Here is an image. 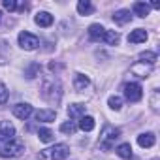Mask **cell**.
Listing matches in <instances>:
<instances>
[{
	"instance_id": "1",
	"label": "cell",
	"mask_w": 160,
	"mask_h": 160,
	"mask_svg": "<svg viewBox=\"0 0 160 160\" xmlns=\"http://www.w3.org/2000/svg\"><path fill=\"white\" fill-rule=\"evenodd\" d=\"M42 98L51 104V106H58L62 100V85L60 79L57 75H47L42 83Z\"/></svg>"
},
{
	"instance_id": "2",
	"label": "cell",
	"mask_w": 160,
	"mask_h": 160,
	"mask_svg": "<svg viewBox=\"0 0 160 160\" xmlns=\"http://www.w3.org/2000/svg\"><path fill=\"white\" fill-rule=\"evenodd\" d=\"M25 151V143L17 138L13 139H0V156L2 158H13L19 156Z\"/></svg>"
},
{
	"instance_id": "3",
	"label": "cell",
	"mask_w": 160,
	"mask_h": 160,
	"mask_svg": "<svg viewBox=\"0 0 160 160\" xmlns=\"http://www.w3.org/2000/svg\"><path fill=\"white\" fill-rule=\"evenodd\" d=\"M68 154H70V147L66 143H55L53 147L40 151L38 158L40 160H64L68 158Z\"/></svg>"
},
{
	"instance_id": "4",
	"label": "cell",
	"mask_w": 160,
	"mask_h": 160,
	"mask_svg": "<svg viewBox=\"0 0 160 160\" xmlns=\"http://www.w3.org/2000/svg\"><path fill=\"white\" fill-rule=\"evenodd\" d=\"M119 138H121V130L111 126V124H106L102 134H100V149L102 151H111Z\"/></svg>"
},
{
	"instance_id": "5",
	"label": "cell",
	"mask_w": 160,
	"mask_h": 160,
	"mask_svg": "<svg viewBox=\"0 0 160 160\" xmlns=\"http://www.w3.org/2000/svg\"><path fill=\"white\" fill-rule=\"evenodd\" d=\"M17 42H19V45H21L25 51H34V49L40 47V38H38L36 34H32V32H27V30H23V32L17 36Z\"/></svg>"
},
{
	"instance_id": "6",
	"label": "cell",
	"mask_w": 160,
	"mask_h": 160,
	"mask_svg": "<svg viewBox=\"0 0 160 160\" xmlns=\"http://www.w3.org/2000/svg\"><path fill=\"white\" fill-rule=\"evenodd\" d=\"M122 94L128 102H139L143 98V89L139 83H126L122 87Z\"/></svg>"
},
{
	"instance_id": "7",
	"label": "cell",
	"mask_w": 160,
	"mask_h": 160,
	"mask_svg": "<svg viewBox=\"0 0 160 160\" xmlns=\"http://www.w3.org/2000/svg\"><path fill=\"white\" fill-rule=\"evenodd\" d=\"M91 87V79H89V75H85V73H73V89L77 91V92H83L85 89H89Z\"/></svg>"
},
{
	"instance_id": "8",
	"label": "cell",
	"mask_w": 160,
	"mask_h": 160,
	"mask_svg": "<svg viewBox=\"0 0 160 160\" xmlns=\"http://www.w3.org/2000/svg\"><path fill=\"white\" fill-rule=\"evenodd\" d=\"M130 72H132L136 77H141V79H145V77H149V75H151V72H152V64L136 62V64L130 68Z\"/></svg>"
},
{
	"instance_id": "9",
	"label": "cell",
	"mask_w": 160,
	"mask_h": 160,
	"mask_svg": "<svg viewBox=\"0 0 160 160\" xmlns=\"http://www.w3.org/2000/svg\"><path fill=\"white\" fill-rule=\"evenodd\" d=\"M34 113V109H32V106L30 104H15L13 106V115L17 117V119H21V121H27L30 115Z\"/></svg>"
},
{
	"instance_id": "10",
	"label": "cell",
	"mask_w": 160,
	"mask_h": 160,
	"mask_svg": "<svg viewBox=\"0 0 160 160\" xmlns=\"http://www.w3.org/2000/svg\"><path fill=\"white\" fill-rule=\"evenodd\" d=\"M10 57H12V45H10V42H6L4 38H0V66L8 64Z\"/></svg>"
},
{
	"instance_id": "11",
	"label": "cell",
	"mask_w": 160,
	"mask_h": 160,
	"mask_svg": "<svg viewBox=\"0 0 160 160\" xmlns=\"http://www.w3.org/2000/svg\"><path fill=\"white\" fill-rule=\"evenodd\" d=\"M15 138V126L10 121L0 122V139H13Z\"/></svg>"
},
{
	"instance_id": "12",
	"label": "cell",
	"mask_w": 160,
	"mask_h": 160,
	"mask_svg": "<svg viewBox=\"0 0 160 160\" xmlns=\"http://www.w3.org/2000/svg\"><path fill=\"white\" fill-rule=\"evenodd\" d=\"M34 115H36V121H40V122H53L55 117H57V109H51V108H47V109H38Z\"/></svg>"
},
{
	"instance_id": "13",
	"label": "cell",
	"mask_w": 160,
	"mask_h": 160,
	"mask_svg": "<svg viewBox=\"0 0 160 160\" xmlns=\"http://www.w3.org/2000/svg\"><path fill=\"white\" fill-rule=\"evenodd\" d=\"M34 23H36L38 27L47 28V27L53 25V15H51L49 12H38V13L34 15Z\"/></svg>"
},
{
	"instance_id": "14",
	"label": "cell",
	"mask_w": 160,
	"mask_h": 160,
	"mask_svg": "<svg viewBox=\"0 0 160 160\" xmlns=\"http://www.w3.org/2000/svg\"><path fill=\"white\" fill-rule=\"evenodd\" d=\"M154 143H156V138H154L152 132H143V134L138 136V145L143 147V149H149V147H152Z\"/></svg>"
},
{
	"instance_id": "15",
	"label": "cell",
	"mask_w": 160,
	"mask_h": 160,
	"mask_svg": "<svg viewBox=\"0 0 160 160\" xmlns=\"http://www.w3.org/2000/svg\"><path fill=\"white\" fill-rule=\"evenodd\" d=\"M68 115L72 121H79L85 115V106L83 104H70L68 106Z\"/></svg>"
},
{
	"instance_id": "16",
	"label": "cell",
	"mask_w": 160,
	"mask_h": 160,
	"mask_svg": "<svg viewBox=\"0 0 160 160\" xmlns=\"http://www.w3.org/2000/svg\"><path fill=\"white\" fill-rule=\"evenodd\" d=\"M147 30H143V28H136V30H132L130 34H128V42L130 43H145L147 42Z\"/></svg>"
},
{
	"instance_id": "17",
	"label": "cell",
	"mask_w": 160,
	"mask_h": 160,
	"mask_svg": "<svg viewBox=\"0 0 160 160\" xmlns=\"http://www.w3.org/2000/svg\"><path fill=\"white\" fill-rule=\"evenodd\" d=\"M113 21H115L117 25H126V23H130V21H132L130 10H119V12H115V13H113Z\"/></svg>"
},
{
	"instance_id": "18",
	"label": "cell",
	"mask_w": 160,
	"mask_h": 160,
	"mask_svg": "<svg viewBox=\"0 0 160 160\" xmlns=\"http://www.w3.org/2000/svg\"><path fill=\"white\" fill-rule=\"evenodd\" d=\"M115 152H117L122 160H132V158H134V154H132V145H130V143H121V145H117Z\"/></svg>"
},
{
	"instance_id": "19",
	"label": "cell",
	"mask_w": 160,
	"mask_h": 160,
	"mask_svg": "<svg viewBox=\"0 0 160 160\" xmlns=\"http://www.w3.org/2000/svg\"><path fill=\"white\" fill-rule=\"evenodd\" d=\"M104 34H106V28L102 27V25H91L89 27V36L94 40V42H100V40H104Z\"/></svg>"
},
{
	"instance_id": "20",
	"label": "cell",
	"mask_w": 160,
	"mask_h": 160,
	"mask_svg": "<svg viewBox=\"0 0 160 160\" xmlns=\"http://www.w3.org/2000/svg\"><path fill=\"white\" fill-rule=\"evenodd\" d=\"M94 126H96V122L91 115H83L79 119V124H77V128H81L83 132H91V130H94Z\"/></svg>"
},
{
	"instance_id": "21",
	"label": "cell",
	"mask_w": 160,
	"mask_h": 160,
	"mask_svg": "<svg viewBox=\"0 0 160 160\" xmlns=\"http://www.w3.org/2000/svg\"><path fill=\"white\" fill-rule=\"evenodd\" d=\"M77 12H79V15H92L94 6L89 2V0H79L77 2Z\"/></svg>"
},
{
	"instance_id": "22",
	"label": "cell",
	"mask_w": 160,
	"mask_h": 160,
	"mask_svg": "<svg viewBox=\"0 0 160 160\" xmlns=\"http://www.w3.org/2000/svg\"><path fill=\"white\" fill-rule=\"evenodd\" d=\"M132 12H134L138 17H147L149 12H151V8H149V4H145V2H136V4L132 6Z\"/></svg>"
},
{
	"instance_id": "23",
	"label": "cell",
	"mask_w": 160,
	"mask_h": 160,
	"mask_svg": "<svg viewBox=\"0 0 160 160\" xmlns=\"http://www.w3.org/2000/svg\"><path fill=\"white\" fill-rule=\"evenodd\" d=\"M40 72H42V66H40L38 62H30L28 68L25 70V77H27V79H34V77L40 75Z\"/></svg>"
},
{
	"instance_id": "24",
	"label": "cell",
	"mask_w": 160,
	"mask_h": 160,
	"mask_svg": "<svg viewBox=\"0 0 160 160\" xmlns=\"http://www.w3.org/2000/svg\"><path fill=\"white\" fill-rule=\"evenodd\" d=\"M119 40H121L119 32H115V30H106V34H104V40H102V42H106L108 45H119Z\"/></svg>"
},
{
	"instance_id": "25",
	"label": "cell",
	"mask_w": 160,
	"mask_h": 160,
	"mask_svg": "<svg viewBox=\"0 0 160 160\" xmlns=\"http://www.w3.org/2000/svg\"><path fill=\"white\" fill-rule=\"evenodd\" d=\"M38 138H40V141H43V143L55 141V134H53L49 128H40V130H38Z\"/></svg>"
},
{
	"instance_id": "26",
	"label": "cell",
	"mask_w": 160,
	"mask_h": 160,
	"mask_svg": "<svg viewBox=\"0 0 160 160\" xmlns=\"http://www.w3.org/2000/svg\"><path fill=\"white\" fill-rule=\"evenodd\" d=\"M60 132H62V134L72 136V134H75V132H77V124H75L73 121H66V122H62V124H60Z\"/></svg>"
},
{
	"instance_id": "27",
	"label": "cell",
	"mask_w": 160,
	"mask_h": 160,
	"mask_svg": "<svg viewBox=\"0 0 160 160\" xmlns=\"http://www.w3.org/2000/svg\"><path fill=\"white\" fill-rule=\"evenodd\" d=\"M139 62L154 64V62H156V53H152V51H143V53H139Z\"/></svg>"
},
{
	"instance_id": "28",
	"label": "cell",
	"mask_w": 160,
	"mask_h": 160,
	"mask_svg": "<svg viewBox=\"0 0 160 160\" xmlns=\"http://www.w3.org/2000/svg\"><path fill=\"white\" fill-rule=\"evenodd\" d=\"M108 106L113 109V111H119L122 108V98L121 96H109L108 98Z\"/></svg>"
},
{
	"instance_id": "29",
	"label": "cell",
	"mask_w": 160,
	"mask_h": 160,
	"mask_svg": "<svg viewBox=\"0 0 160 160\" xmlns=\"http://www.w3.org/2000/svg\"><path fill=\"white\" fill-rule=\"evenodd\" d=\"M8 96H10V92H8V87L0 81V106H4L6 102H8Z\"/></svg>"
},
{
	"instance_id": "30",
	"label": "cell",
	"mask_w": 160,
	"mask_h": 160,
	"mask_svg": "<svg viewBox=\"0 0 160 160\" xmlns=\"http://www.w3.org/2000/svg\"><path fill=\"white\" fill-rule=\"evenodd\" d=\"M2 6L8 12H15L17 10V2H15V0H2Z\"/></svg>"
},
{
	"instance_id": "31",
	"label": "cell",
	"mask_w": 160,
	"mask_h": 160,
	"mask_svg": "<svg viewBox=\"0 0 160 160\" xmlns=\"http://www.w3.org/2000/svg\"><path fill=\"white\" fill-rule=\"evenodd\" d=\"M151 108L152 111H158V91L152 92V98H151Z\"/></svg>"
},
{
	"instance_id": "32",
	"label": "cell",
	"mask_w": 160,
	"mask_h": 160,
	"mask_svg": "<svg viewBox=\"0 0 160 160\" xmlns=\"http://www.w3.org/2000/svg\"><path fill=\"white\" fill-rule=\"evenodd\" d=\"M49 70H51V72H57V70H62V64H58V62H49Z\"/></svg>"
},
{
	"instance_id": "33",
	"label": "cell",
	"mask_w": 160,
	"mask_h": 160,
	"mask_svg": "<svg viewBox=\"0 0 160 160\" xmlns=\"http://www.w3.org/2000/svg\"><path fill=\"white\" fill-rule=\"evenodd\" d=\"M0 19H2V12H0Z\"/></svg>"
},
{
	"instance_id": "34",
	"label": "cell",
	"mask_w": 160,
	"mask_h": 160,
	"mask_svg": "<svg viewBox=\"0 0 160 160\" xmlns=\"http://www.w3.org/2000/svg\"><path fill=\"white\" fill-rule=\"evenodd\" d=\"M152 160H158V158H152Z\"/></svg>"
}]
</instances>
